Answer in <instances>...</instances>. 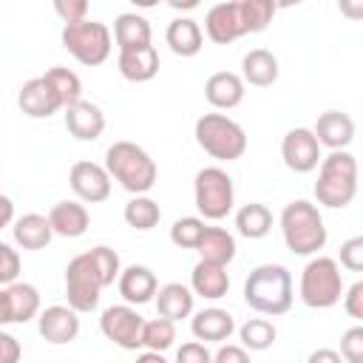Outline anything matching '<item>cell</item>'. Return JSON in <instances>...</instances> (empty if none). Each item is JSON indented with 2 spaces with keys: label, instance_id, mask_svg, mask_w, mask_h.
<instances>
[{
  "label": "cell",
  "instance_id": "cell-1",
  "mask_svg": "<svg viewBox=\"0 0 363 363\" xmlns=\"http://www.w3.org/2000/svg\"><path fill=\"white\" fill-rule=\"evenodd\" d=\"M272 0H233L216 3L204 14V31L216 45H230L244 34H258L272 23Z\"/></svg>",
  "mask_w": 363,
  "mask_h": 363
},
{
  "label": "cell",
  "instance_id": "cell-2",
  "mask_svg": "<svg viewBox=\"0 0 363 363\" xmlns=\"http://www.w3.org/2000/svg\"><path fill=\"white\" fill-rule=\"evenodd\" d=\"M292 301V272L281 264H258L244 281V303L258 315H286Z\"/></svg>",
  "mask_w": 363,
  "mask_h": 363
},
{
  "label": "cell",
  "instance_id": "cell-3",
  "mask_svg": "<svg viewBox=\"0 0 363 363\" xmlns=\"http://www.w3.org/2000/svg\"><path fill=\"white\" fill-rule=\"evenodd\" d=\"M281 235L284 244L292 255H315L318 250L326 247V227H323V216L318 210V204L306 201V199H295L281 210Z\"/></svg>",
  "mask_w": 363,
  "mask_h": 363
},
{
  "label": "cell",
  "instance_id": "cell-4",
  "mask_svg": "<svg viewBox=\"0 0 363 363\" xmlns=\"http://www.w3.org/2000/svg\"><path fill=\"white\" fill-rule=\"evenodd\" d=\"M105 167L111 179H116L130 196H147L159 179V167L150 153L128 139H119L105 150Z\"/></svg>",
  "mask_w": 363,
  "mask_h": 363
},
{
  "label": "cell",
  "instance_id": "cell-5",
  "mask_svg": "<svg viewBox=\"0 0 363 363\" xmlns=\"http://www.w3.org/2000/svg\"><path fill=\"white\" fill-rule=\"evenodd\" d=\"M354 196H357V159L349 150H332L329 156H323L318 167L315 199L318 204L337 210V207H349Z\"/></svg>",
  "mask_w": 363,
  "mask_h": 363
},
{
  "label": "cell",
  "instance_id": "cell-6",
  "mask_svg": "<svg viewBox=\"0 0 363 363\" xmlns=\"http://www.w3.org/2000/svg\"><path fill=\"white\" fill-rule=\"evenodd\" d=\"M193 136L196 145L218 162H235L247 153V133L227 113H201L193 125Z\"/></svg>",
  "mask_w": 363,
  "mask_h": 363
},
{
  "label": "cell",
  "instance_id": "cell-7",
  "mask_svg": "<svg viewBox=\"0 0 363 363\" xmlns=\"http://www.w3.org/2000/svg\"><path fill=\"white\" fill-rule=\"evenodd\" d=\"M298 295L309 309H332L343 295L340 264L329 255H315L301 269Z\"/></svg>",
  "mask_w": 363,
  "mask_h": 363
},
{
  "label": "cell",
  "instance_id": "cell-8",
  "mask_svg": "<svg viewBox=\"0 0 363 363\" xmlns=\"http://www.w3.org/2000/svg\"><path fill=\"white\" fill-rule=\"evenodd\" d=\"M62 48L85 68H96L102 65L108 57H111V48H113V37H111V28L99 20H79V23H68L62 26Z\"/></svg>",
  "mask_w": 363,
  "mask_h": 363
},
{
  "label": "cell",
  "instance_id": "cell-9",
  "mask_svg": "<svg viewBox=\"0 0 363 363\" xmlns=\"http://www.w3.org/2000/svg\"><path fill=\"white\" fill-rule=\"evenodd\" d=\"M193 201L201 218L207 221H221L230 216L235 204V187L233 179L224 167H201L193 182Z\"/></svg>",
  "mask_w": 363,
  "mask_h": 363
},
{
  "label": "cell",
  "instance_id": "cell-10",
  "mask_svg": "<svg viewBox=\"0 0 363 363\" xmlns=\"http://www.w3.org/2000/svg\"><path fill=\"white\" fill-rule=\"evenodd\" d=\"M102 289H105V281H102V272L96 269L91 252L74 255L68 261V267H65V298H68V306L77 309L79 315L94 312L99 306Z\"/></svg>",
  "mask_w": 363,
  "mask_h": 363
},
{
  "label": "cell",
  "instance_id": "cell-11",
  "mask_svg": "<svg viewBox=\"0 0 363 363\" xmlns=\"http://www.w3.org/2000/svg\"><path fill=\"white\" fill-rule=\"evenodd\" d=\"M99 332L116 343L119 349L125 352H136L142 349V332H145V318L136 312V306L130 303H116V306H108L102 315H99Z\"/></svg>",
  "mask_w": 363,
  "mask_h": 363
},
{
  "label": "cell",
  "instance_id": "cell-12",
  "mask_svg": "<svg viewBox=\"0 0 363 363\" xmlns=\"http://www.w3.org/2000/svg\"><path fill=\"white\" fill-rule=\"evenodd\" d=\"M281 159L292 173H312L320 167V142L312 128H292L281 139Z\"/></svg>",
  "mask_w": 363,
  "mask_h": 363
},
{
  "label": "cell",
  "instance_id": "cell-13",
  "mask_svg": "<svg viewBox=\"0 0 363 363\" xmlns=\"http://www.w3.org/2000/svg\"><path fill=\"white\" fill-rule=\"evenodd\" d=\"M68 184L74 190V196L82 201V204H99L111 196V173L105 164H96V162H74L71 170H68Z\"/></svg>",
  "mask_w": 363,
  "mask_h": 363
},
{
  "label": "cell",
  "instance_id": "cell-14",
  "mask_svg": "<svg viewBox=\"0 0 363 363\" xmlns=\"http://www.w3.org/2000/svg\"><path fill=\"white\" fill-rule=\"evenodd\" d=\"M40 289L34 284L17 281L0 289V323H28L31 318H40Z\"/></svg>",
  "mask_w": 363,
  "mask_h": 363
},
{
  "label": "cell",
  "instance_id": "cell-15",
  "mask_svg": "<svg viewBox=\"0 0 363 363\" xmlns=\"http://www.w3.org/2000/svg\"><path fill=\"white\" fill-rule=\"evenodd\" d=\"M17 105L31 119H48L57 111H65L62 96L57 94V88L45 77H34V79L23 82V88L17 94Z\"/></svg>",
  "mask_w": 363,
  "mask_h": 363
},
{
  "label": "cell",
  "instance_id": "cell-16",
  "mask_svg": "<svg viewBox=\"0 0 363 363\" xmlns=\"http://www.w3.org/2000/svg\"><path fill=\"white\" fill-rule=\"evenodd\" d=\"M37 332L54 346L71 343L79 335V312L71 306H62V303L45 306L37 318Z\"/></svg>",
  "mask_w": 363,
  "mask_h": 363
},
{
  "label": "cell",
  "instance_id": "cell-17",
  "mask_svg": "<svg viewBox=\"0 0 363 363\" xmlns=\"http://www.w3.org/2000/svg\"><path fill=\"white\" fill-rule=\"evenodd\" d=\"M116 286H119V295L125 298V303H130V306H142V303L153 301L156 292H159L156 272L150 267H145V264L125 267L119 281H116Z\"/></svg>",
  "mask_w": 363,
  "mask_h": 363
},
{
  "label": "cell",
  "instance_id": "cell-18",
  "mask_svg": "<svg viewBox=\"0 0 363 363\" xmlns=\"http://www.w3.org/2000/svg\"><path fill=\"white\" fill-rule=\"evenodd\" d=\"M190 332L201 343H224L235 332V318L221 306H207L190 318Z\"/></svg>",
  "mask_w": 363,
  "mask_h": 363
},
{
  "label": "cell",
  "instance_id": "cell-19",
  "mask_svg": "<svg viewBox=\"0 0 363 363\" xmlns=\"http://www.w3.org/2000/svg\"><path fill=\"white\" fill-rule=\"evenodd\" d=\"M244 79L233 71H216L207 77L204 82V99L216 108V111H233L244 102Z\"/></svg>",
  "mask_w": 363,
  "mask_h": 363
},
{
  "label": "cell",
  "instance_id": "cell-20",
  "mask_svg": "<svg viewBox=\"0 0 363 363\" xmlns=\"http://www.w3.org/2000/svg\"><path fill=\"white\" fill-rule=\"evenodd\" d=\"M65 130L79 142H96L105 130V113L99 105L82 99L71 108H65Z\"/></svg>",
  "mask_w": 363,
  "mask_h": 363
},
{
  "label": "cell",
  "instance_id": "cell-21",
  "mask_svg": "<svg viewBox=\"0 0 363 363\" xmlns=\"http://www.w3.org/2000/svg\"><path fill=\"white\" fill-rule=\"evenodd\" d=\"M312 130H315L320 147H329V153L332 150H346L354 139V122L346 111H323Z\"/></svg>",
  "mask_w": 363,
  "mask_h": 363
},
{
  "label": "cell",
  "instance_id": "cell-22",
  "mask_svg": "<svg viewBox=\"0 0 363 363\" xmlns=\"http://www.w3.org/2000/svg\"><path fill=\"white\" fill-rule=\"evenodd\" d=\"M48 221L54 227V235L62 238H79L91 227V213L82 201H57L48 210Z\"/></svg>",
  "mask_w": 363,
  "mask_h": 363
},
{
  "label": "cell",
  "instance_id": "cell-23",
  "mask_svg": "<svg viewBox=\"0 0 363 363\" xmlns=\"http://www.w3.org/2000/svg\"><path fill=\"white\" fill-rule=\"evenodd\" d=\"M159 65H162V60L153 45L119 51V57H116V68L128 82H150L159 74Z\"/></svg>",
  "mask_w": 363,
  "mask_h": 363
},
{
  "label": "cell",
  "instance_id": "cell-24",
  "mask_svg": "<svg viewBox=\"0 0 363 363\" xmlns=\"http://www.w3.org/2000/svg\"><path fill=\"white\" fill-rule=\"evenodd\" d=\"M164 43L176 57H196L204 45V31L193 17H173L164 28Z\"/></svg>",
  "mask_w": 363,
  "mask_h": 363
},
{
  "label": "cell",
  "instance_id": "cell-25",
  "mask_svg": "<svg viewBox=\"0 0 363 363\" xmlns=\"http://www.w3.org/2000/svg\"><path fill=\"white\" fill-rule=\"evenodd\" d=\"M11 238L23 250H45L54 238V227H51L48 216L26 213L11 224Z\"/></svg>",
  "mask_w": 363,
  "mask_h": 363
},
{
  "label": "cell",
  "instance_id": "cell-26",
  "mask_svg": "<svg viewBox=\"0 0 363 363\" xmlns=\"http://www.w3.org/2000/svg\"><path fill=\"white\" fill-rule=\"evenodd\" d=\"M281 68H278V57L269 48H252L244 54L241 60V79L255 85V88H269L275 85Z\"/></svg>",
  "mask_w": 363,
  "mask_h": 363
},
{
  "label": "cell",
  "instance_id": "cell-27",
  "mask_svg": "<svg viewBox=\"0 0 363 363\" xmlns=\"http://www.w3.org/2000/svg\"><path fill=\"white\" fill-rule=\"evenodd\" d=\"M193 289L179 284V281H170V284H162L159 292H156V312L159 318H167V320H182V318H190L193 315Z\"/></svg>",
  "mask_w": 363,
  "mask_h": 363
},
{
  "label": "cell",
  "instance_id": "cell-28",
  "mask_svg": "<svg viewBox=\"0 0 363 363\" xmlns=\"http://www.w3.org/2000/svg\"><path fill=\"white\" fill-rule=\"evenodd\" d=\"M190 289H193V295L207 298V301H218V298H224L227 289H230L227 267L199 261V264L193 267V272H190Z\"/></svg>",
  "mask_w": 363,
  "mask_h": 363
},
{
  "label": "cell",
  "instance_id": "cell-29",
  "mask_svg": "<svg viewBox=\"0 0 363 363\" xmlns=\"http://www.w3.org/2000/svg\"><path fill=\"white\" fill-rule=\"evenodd\" d=\"M113 40L119 45V51H130V48H145L150 45V23L147 17L136 14V11H125L113 20Z\"/></svg>",
  "mask_w": 363,
  "mask_h": 363
},
{
  "label": "cell",
  "instance_id": "cell-30",
  "mask_svg": "<svg viewBox=\"0 0 363 363\" xmlns=\"http://www.w3.org/2000/svg\"><path fill=\"white\" fill-rule=\"evenodd\" d=\"M199 255H201L199 261L227 267L235 258V238H233V233H227L224 227H207L204 235H201V244H199Z\"/></svg>",
  "mask_w": 363,
  "mask_h": 363
},
{
  "label": "cell",
  "instance_id": "cell-31",
  "mask_svg": "<svg viewBox=\"0 0 363 363\" xmlns=\"http://www.w3.org/2000/svg\"><path fill=\"white\" fill-rule=\"evenodd\" d=\"M235 230H238V235H244V238H250V241L264 238V235L272 230V213H269V207L261 204V201L244 204V207L235 213Z\"/></svg>",
  "mask_w": 363,
  "mask_h": 363
},
{
  "label": "cell",
  "instance_id": "cell-32",
  "mask_svg": "<svg viewBox=\"0 0 363 363\" xmlns=\"http://www.w3.org/2000/svg\"><path fill=\"white\" fill-rule=\"evenodd\" d=\"M122 216H125L128 227H133V230H139V233H147V230H153V227L159 224L162 207H159L150 196H133V199L125 204Z\"/></svg>",
  "mask_w": 363,
  "mask_h": 363
},
{
  "label": "cell",
  "instance_id": "cell-33",
  "mask_svg": "<svg viewBox=\"0 0 363 363\" xmlns=\"http://www.w3.org/2000/svg\"><path fill=\"white\" fill-rule=\"evenodd\" d=\"M238 337H241V346L250 349V352H264L275 343L278 337V329L272 320L267 318H250L247 323L238 326Z\"/></svg>",
  "mask_w": 363,
  "mask_h": 363
},
{
  "label": "cell",
  "instance_id": "cell-34",
  "mask_svg": "<svg viewBox=\"0 0 363 363\" xmlns=\"http://www.w3.org/2000/svg\"><path fill=\"white\" fill-rule=\"evenodd\" d=\"M43 77L57 88V94L62 96L65 108L82 102V79H79L71 68H65V65H54V68H48Z\"/></svg>",
  "mask_w": 363,
  "mask_h": 363
},
{
  "label": "cell",
  "instance_id": "cell-35",
  "mask_svg": "<svg viewBox=\"0 0 363 363\" xmlns=\"http://www.w3.org/2000/svg\"><path fill=\"white\" fill-rule=\"evenodd\" d=\"M204 230H207L204 218H199V216H182L170 227V241L176 247H182V250H199Z\"/></svg>",
  "mask_w": 363,
  "mask_h": 363
},
{
  "label": "cell",
  "instance_id": "cell-36",
  "mask_svg": "<svg viewBox=\"0 0 363 363\" xmlns=\"http://www.w3.org/2000/svg\"><path fill=\"white\" fill-rule=\"evenodd\" d=\"M176 340V323L167 318H153L145 320V332H142V343L150 352H167Z\"/></svg>",
  "mask_w": 363,
  "mask_h": 363
},
{
  "label": "cell",
  "instance_id": "cell-37",
  "mask_svg": "<svg viewBox=\"0 0 363 363\" xmlns=\"http://www.w3.org/2000/svg\"><path fill=\"white\" fill-rule=\"evenodd\" d=\"M88 252H91V258H94L96 269L102 272L105 286H111L113 281H119V275H122V264H119V252H116V250H111V247L99 244V247L88 250Z\"/></svg>",
  "mask_w": 363,
  "mask_h": 363
},
{
  "label": "cell",
  "instance_id": "cell-38",
  "mask_svg": "<svg viewBox=\"0 0 363 363\" xmlns=\"http://www.w3.org/2000/svg\"><path fill=\"white\" fill-rule=\"evenodd\" d=\"M340 357L346 363H363V323L349 326L340 335Z\"/></svg>",
  "mask_w": 363,
  "mask_h": 363
},
{
  "label": "cell",
  "instance_id": "cell-39",
  "mask_svg": "<svg viewBox=\"0 0 363 363\" xmlns=\"http://www.w3.org/2000/svg\"><path fill=\"white\" fill-rule=\"evenodd\" d=\"M23 269V261H20V252L11 247V244H0V284L9 286V284H17V275Z\"/></svg>",
  "mask_w": 363,
  "mask_h": 363
},
{
  "label": "cell",
  "instance_id": "cell-40",
  "mask_svg": "<svg viewBox=\"0 0 363 363\" xmlns=\"http://www.w3.org/2000/svg\"><path fill=\"white\" fill-rule=\"evenodd\" d=\"M337 261L340 267L352 269V272H363V235H352L340 244V252H337Z\"/></svg>",
  "mask_w": 363,
  "mask_h": 363
},
{
  "label": "cell",
  "instance_id": "cell-41",
  "mask_svg": "<svg viewBox=\"0 0 363 363\" xmlns=\"http://www.w3.org/2000/svg\"><path fill=\"white\" fill-rule=\"evenodd\" d=\"M176 363H213V352L201 340H187L176 352Z\"/></svg>",
  "mask_w": 363,
  "mask_h": 363
},
{
  "label": "cell",
  "instance_id": "cell-42",
  "mask_svg": "<svg viewBox=\"0 0 363 363\" xmlns=\"http://www.w3.org/2000/svg\"><path fill=\"white\" fill-rule=\"evenodd\" d=\"M54 11L60 14V20L68 23H79L88 20V3L85 0H54Z\"/></svg>",
  "mask_w": 363,
  "mask_h": 363
},
{
  "label": "cell",
  "instance_id": "cell-43",
  "mask_svg": "<svg viewBox=\"0 0 363 363\" xmlns=\"http://www.w3.org/2000/svg\"><path fill=\"white\" fill-rule=\"evenodd\" d=\"M343 309L349 318L363 320V281H354L346 292H343Z\"/></svg>",
  "mask_w": 363,
  "mask_h": 363
},
{
  "label": "cell",
  "instance_id": "cell-44",
  "mask_svg": "<svg viewBox=\"0 0 363 363\" xmlns=\"http://www.w3.org/2000/svg\"><path fill=\"white\" fill-rule=\"evenodd\" d=\"M23 346L11 332H0V363H20Z\"/></svg>",
  "mask_w": 363,
  "mask_h": 363
},
{
  "label": "cell",
  "instance_id": "cell-45",
  "mask_svg": "<svg viewBox=\"0 0 363 363\" xmlns=\"http://www.w3.org/2000/svg\"><path fill=\"white\" fill-rule=\"evenodd\" d=\"M213 363H250V354L244 346H235V343H221L213 354Z\"/></svg>",
  "mask_w": 363,
  "mask_h": 363
},
{
  "label": "cell",
  "instance_id": "cell-46",
  "mask_svg": "<svg viewBox=\"0 0 363 363\" xmlns=\"http://www.w3.org/2000/svg\"><path fill=\"white\" fill-rule=\"evenodd\" d=\"M337 11L346 20H363V0H337Z\"/></svg>",
  "mask_w": 363,
  "mask_h": 363
},
{
  "label": "cell",
  "instance_id": "cell-47",
  "mask_svg": "<svg viewBox=\"0 0 363 363\" xmlns=\"http://www.w3.org/2000/svg\"><path fill=\"white\" fill-rule=\"evenodd\" d=\"M306 363H346L343 357H340V352L337 349H315L309 357H306Z\"/></svg>",
  "mask_w": 363,
  "mask_h": 363
},
{
  "label": "cell",
  "instance_id": "cell-48",
  "mask_svg": "<svg viewBox=\"0 0 363 363\" xmlns=\"http://www.w3.org/2000/svg\"><path fill=\"white\" fill-rule=\"evenodd\" d=\"M0 207H3V227H11L17 218H14V201L9 199V196H0Z\"/></svg>",
  "mask_w": 363,
  "mask_h": 363
},
{
  "label": "cell",
  "instance_id": "cell-49",
  "mask_svg": "<svg viewBox=\"0 0 363 363\" xmlns=\"http://www.w3.org/2000/svg\"><path fill=\"white\" fill-rule=\"evenodd\" d=\"M133 363H167V357H164V352H150V349H145L142 354H136Z\"/></svg>",
  "mask_w": 363,
  "mask_h": 363
},
{
  "label": "cell",
  "instance_id": "cell-50",
  "mask_svg": "<svg viewBox=\"0 0 363 363\" xmlns=\"http://www.w3.org/2000/svg\"><path fill=\"white\" fill-rule=\"evenodd\" d=\"M170 6H173V9H196V0H187V3H176V0H173Z\"/></svg>",
  "mask_w": 363,
  "mask_h": 363
}]
</instances>
